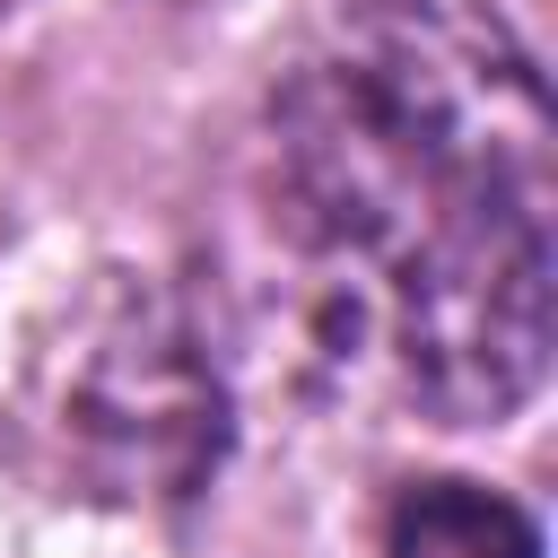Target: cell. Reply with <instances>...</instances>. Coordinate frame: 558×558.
<instances>
[{"instance_id":"obj_1","label":"cell","mask_w":558,"mask_h":558,"mask_svg":"<svg viewBox=\"0 0 558 558\" xmlns=\"http://www.w3.org/2000/svg\"><path fill=\"white\" fill-rule=\"evenodd\" d=\"M549 87L471 0H331L253 131L296 357L384 410L497 427L549 366Z\"/></svg>"},{"instance_id":"obj_2","label":"cell","mask_w":558,"mask_h":558,"mask_svg":"<svg viewBox=\"0 0 558 558\" xmlns=\"http://www.w3.org/2000/svg\"><path fill=\"white\" fill-rule=\"evenodd\" d=\"M61 427L122 497H183L227 436L218 366L166 296H113V314L61 366Z\"/></svg>"},{"instance_id":"obj_3","label":"cell","mask_w":558,"mask_h":558,"mask_svg":"<svg viewBox=\"0 0 558 558\" xmlns=\"http://www.w3.org/2000/svg\"><path fill=\"white\" fill-rule=\"evenodd\" d=\"M384 558H541V523L480 480H410L384 506Z\"/></svg>"}]
</instances>
